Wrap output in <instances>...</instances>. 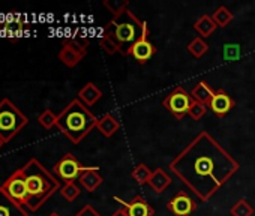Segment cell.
<instances>
[{"label": "cell", "mask_w": 255, "mask_h": 216, "mask_svg": "<svg viewBox=\"0 0 255 216\" xmlns=\"http://www.w3.org/2000/svg\"><path fill=\"white\" fill-rule=\"evenodd\" d=\"M102 98V92L101 89H98L93 83H87L86 86H83L78 92V99L86 105V107H92L95 105L99 99Z\"/></svg>", "instance_id": "obj_18"}, {"label": "cell", "mask_w": 255, "mask_h": 216, "mask_svg": "<svg viewBox=\"0 0 255 216\" xmlns=\"http://www.w3.org/2000/svg\"><path fill=\"white\" fill-rule=\"evenodd\" d=\"M2 191L18 206H27L29 200V192H27V185H26V177L23 174V170L18 168L15 170L3 183H2Z\"/></svg>", "instance_id": "obj_7"}, {"label": "cell", "mask_w": 255, "mask_h": 216, "mask_svg": "<svg viewBox=\"0 0 255 216\" xmlns=\"http://www.w3.org/2000/svg\"><path fill=\"white\" fill-rule=\"evenodd\" d=\"M87 170H90V167H84L83 164H80V161L72 153H66L54 165V173H56L57 179L59 180H63L65 183L75 182Z\"/></svg>", "instance_id": "obj_8"}, {"label": "cell", "mask_w": 255, "mask_h": 216, "mask_svg": "<svg viewBox=\"0 0 255 216\" xmlns=\"http://www.w3.org/2000/svg\"><path fill=\"white\" fill-rule=\"evenodd\" d=\"M167 209H168L174 216H189V215L197 209V204L192 201V198H191L186 192L180 191V192H177V194L174 195L173 200L168 201Z\"/></svg>", "instance_id": "obj_10"}, {"label": "cell", "mask_w": 255, "mask_h": 216, "mask_svg": "<svg viewBox=\"0 0 255 216\" xmlns=\"http://www.w3.org/2000/svg\"><path fill=\"white\" fill-rule=\"evenodd\" d=\"M60 194L62 197L66 200V201H74L80 197L81 191L80 188L75 185V182H69V183H65L62 188H60Z\"/></svg>", "instance_id": "obj_25"}, {"label": "cell", "mask_w": 255, "mask_h": 216, "mask_svg": "<svg viewBox=\"0 0 255 216\" xmlns=\"http://www.w3.org/2000/svg\"><path fill=\"white\" fill-rule=\"evenodd\" d=\"M38 122H39V125H41L44 129H51L53 126L57 125V116H56L51 110H45L44 113L39 114Z\"/></svg>", "instance_id": "obj_27"}, {"label": "cell", "mask_w": 255, "mask_h": 216, "mask_svg": "<svg viewBox=\"0 0 255 216\" xmlns=\"http://www.w3.org/2000/svg\"><path fill=\"white\" fill-rule=\"evenodd\" d=\"M233 18H234V15H233V12L227 6H219L212 14V20L215 21V24L218 27H227L233 21Z\"/></svg>", "instance_id": "obj_21"}, {"label": "cell", "mask_w": 255, "mask_h": 216, "mask_svg": "<svg viewBox=\"0 0 255 216\" xmlns=\"http://www.w3.org/2000/svg\"><path fill=\"white\" fill-rule=\"evenodd\" d=\"M194 29L197 30V33L200 35V38H209L216 29H218V26L215 24V21L212 20V15H201L197 21H195V24H194Z\"/></svg>", "instance_id": "obj_20"}, {"label": "cell", "mask_w": 255, "mask_h": 216, "mask_svg": "<svg viewBox=\"0 0 255 216\" xmlns=\"http://www.w3.org/2000/svg\"><path fill=\"white\" fill-rule=\"evenodd\" d=\"M98 117L77 98L68 104L66 108L57 116V128L74 144L83 141L92 129L96 128Z\"/></svg>", "instance_id": "obj_3"}, {"label": "cell", "mask_w": 255, "mask_h": 216, "mask_svg": "<svg viewBox=\"0 0 255 216\" xmlns=\"http://www.w3.org/2000/svg\"><path fill=\"white\" fill-rule=\"evenodd\" d=\"M0 216H29L27 212L12 201L0 188Z\"/></svg>", "instance_id": "obj_14"}, {"label": "cell", "mask_w": 255, "mask_h": 216, "mask_svg": "<svg viewBox=\"0 0 255 216\" xmlns=\"http://www.w3.org/2000/svg\"><path fill=\"white\" fill-rule=\"evenodd\" d=\"M128 5H129L128 0H104V6L113 14V17L128 9Z\"/></svg>", "instance_id": "obj_26"}, {"label": "cell", "mask_w": 255, "mask_h": 216, "mask_svg": "<svg viewBox=\"0 0 255 216\" xmlns=\"http://www.w3.org/2000/svg\"><path fill=\"white\" fill-rule=\"evenodd\" d=\"M78 180H80V185H81L87 192L96 191V189L102 185V182H104L102 176L98 173V167H90V170L84 171V173L80 176Z\"/></svg>", "instance_id": "obj_15"}, {"label": "cell", "mask_w": 255, "mask_h": 216, "mask_svg": "<svg viewBox=\"0 0 255 216\" xmlns=\"http://www.w3.org/2000/svg\"><path fill=\"white\" fill-rule=\"evenodd\" d=\"M27 117L9 99L0 101V138L5 144L11 141L27 125Z\"/></svg>", "instance_id": "obj_5"}, {"label": "cell", "mask_w": 255, "mask_h": 216, "mask_svg": "<svg viewBox=\"0 0 255 216\" xmlns=\"http://www.w3.org/2000/svg\"><path fill=\"white\" fill-rule=\"evenodd\" d=\"M237 51H239L237 45H225V59L227 60L234 59L237 56Z\"/></svg>", "instance_id": "obj_30"}, {"label": "cell", "mask_w": 255, "mask_h": 216, "mask_svg": "<svg viewBox=\"0 0 255 216\" xmlns=\"http://www.w3.org/2000/svg\"><path fill=\"white\" fill-rule=\"evenodd\" d=\"M215 92H216V89H213L207 81H200V83L192 89L191 98H192V101L200 102V104H204V105L209 107V104H210V101H212Z\"/></svg>", "instance_id": "obj_16"}, {"label": "cell", "mask_w": 255, "mask_h": 216, "mask_svg": "<svg viewBox=\"0 0 255 216\" xmlns=\"http://www.w3.org/2000/svg\"><path fill=\"white\" fill-rule=\"evenodd\" d=\"M96 128L98 131L105 137V138H110L113 137L119 128H120V122L113 116V114H104L98 119V123H96Z\"/></svg>", "instance_id": "obj_17"}, {"label": "cell", "mask_w": 255, "mask_h": 216, "mask_svg": "<svg viewBox=\"0 0 255 216\" xmlns=\"http://www.w3.org/2000/svg\"><path fill=\"white\" fill-rule=\"evenodd\" d=\"M50 216H60V215H59V213H51Z\"/></svg>", "instance_id": "obj_33"}, {"label": "cell", "mask_w": 255, "mask_h": 216, "mask_svg": "<svg viewBox=\"0 0 255 216\" xmlns=\"http://www.w3.org/2000/svg\"><path fill=\"white\" fill-rule=\"evenodd\" d=\"M192 102L194 101L191 98V93H188L182 86H177L165 96V99L162 101V105L177 120H182L188 114Z\"/></svg>", "instance_id": "obj_6"}, {"label": "cell", "mask_w": 255, "mask_h": 216, "mask_svg": "<svg viewBox=\"0 0 255 216\" xmlns=\"http://www.w3.org/2000/svg\"><path fill=\"white\" fill-rule=\"evenodd\" d=\"M87 54V42H81V41H66L63 44V47L60 48L57 57L59 60L68 66V68H75L83 57Z\"/></svg>", "instance_id": "obj_9"}, {"label": "cell", "mask_w": 255, "mask_h": 216, "mask_svg": "<svg viewBox=\"0 0 255 216\" xmlns=\"http://www.w3.org/2000/svg\"><path fill=\"white\" fill-rule=\"evenodd\" d=\"M206 113H207V105L200 104V102H195V101L191 104L189 111H188L189 117H191V119H194V120H200V119H203V117L206 116Z\"/></svg>", "instance_id": "obj_28"}, {"label": "cell", "mask_w": 255, "mask_h": 216, "mask_svg": "<svg viewBox=\"0 0 255 216\" xmlns=\"http://www.w3.org/2000/svg\"><path fill=\"white\" fill-rule=\"evenodd\" d=\"M21 170L26 177L29 192L27 207L32 212H36L54 192L60 189V182L35 158H32Z\"/></svg>", "instance_id": "obj_4"}, {"label": "cell", "mask_w": 255, "mask_h": 216, "mask_svg": "<svg viewBox=\"0 0 255 216\" xmlns=\"http://www.w3.org/2000/svg\"><path fill=\"white\" fill-rule=\"evenodd\" d=\"M114 200L117 203L123 204V209H126L128 216H153V213H155L153 207L140 194L135 195L134 200H131L129 203L120 200L119 197H114Z\"/></svg>", "instance_id": "obj_12"}, {"label": "cell", "mask_w": 255, "mask_h": 216, "mask_svg": "<svg viewBox=\"0 0 255 216\" xmlns=\"http://www.w3.org/2000/svg\"><path fill=\"white\" fill-rule=\"evenodd\" d=\"M3 144H5V143H3V140H2V138H0V147H2Z\"/></svg>", "instance_id": "obj_32"}, {"label": "cell", "mask_w": 255, "mask_h": 216, "mask_svg": "<svg viewBox=\"0 0 255 216\" xmlns=\"http://www.w3.org/2000/svg\"><path fill=\"white\" fill-rule=\"evenodd\" d=\"M111 216H128V212H126V209L122 207V209H117Z\"/></svg>", "instance_id": "obj_31"}, {"label": "cell", "mask_w": 255, "mask_h": 216, "mask_svg": "<svg viewBox=\"0 0 255 216\" xmlns=\"http://www.w3.org/2000/svg\"><path fill=\"white\" fill-rule=\"evenodd\" d=\"M147 35H149V30L143 35V38L129 51V56H132L138 63L149 62L155 56V53H156V48L150 44V41L147 39Z\"/></svg>", "instance_id": "obj_13"}, {"label": "cell", "mask_w": 255, "mask_h": 216, "mask_svg": "<svg viewBox=\"0 0 255 216\" xmlns=\"http://www.w3.org/2000/svg\"><path fill=\"white\" fill-rule=\"evenodd\" d=\"M149 30L147 23L141 21L132 11L125 9L120 14L114 15L110 23L102 29V33L108 35L117 45L119 53L129 56L131 48L143 38Z\"/></svg>", "instance_id": "obj_2"}, {"label": "cell", "mask_w": 255, "mask_h": 216, "mask_svg": "<svg viewBox=\"0 0 255 216\" xmlns=\"http://www.w3.org/2000/svg\"><path fill=\"white\" fill-rule=\"evenodd\" d=\"M170 170L201 201H209L237 173L239 162L203 131L170 162Z\"/></svg>", "instance_id": "obj_1"}, {"label": "cell", "mask_w": 255, "mask_h": 216, "mask_svg": "<svg viewBox=\"0 0 255 216\" xmlns=\"http://www.w3.org/2000/svg\"><path fill=\"white\" fill-rule=\"evenodd\" d=\"M152 174H153V171H152L146 164H138V165L132 170V173H131L132 179H134L137 183H140V185L149 183Z\"/></svg>", "instance_id": "obj_23"}, {"label": "cell", "mask_w": 255, "mask_h": 216, "mask_svg": "<svg viewBox=\"0 0 255 216\" xmlns=\"http://www.w3.org/2000/svg\"><path fill=\"white\" fill-rule=\"evenodd\" d=\"M75 216H101V215H99L90 204H86Z\"/></svg>", "instance_id": "obj_29"}, {"label": "cell", "mask_w": 255, "mask_h": 216, "mask_svg": "<svg viewBox=\"0 0 255 216\" xmlns=\"http://www.w3.org/2000/svg\"><path fill=\"white\" fill-rule=\"evenodd\" d=\"M149 185H150V188H152L155 192L162 194V192L171 185V177L165 173V170L158 168V170L153 171V174H152V177H150V180H149Z\"/></svg>", "instance_id": "obj_19"}, {"label": "cell", "mask_w": 255, "mask_h": 216, "mask_svg": "<svg viewBox=\"0 0 255 216\" xmlns=\"http://www.w3.org/2000/svg\"><path fill=\"white\" fill-rule=\"evenodd\" d=\"M188 51H189L195 59H200V57H203V56L209 51V45H207V42H206L203 38L197 36V38H194V39L189 42Z\"/></svg>", "instance_id": "obj_22"}, {"label": "cell", "mask_w": 255, "mask_h": 216, "mask_svg": "<svg viewBox=\"0 0 255 216\" xmlns=\"http://www.w3.org/2000/svg\"><path fill=\"white\" fill-rule=\"evenodd\" d=\"M209 108L215 113V116L222 119L234 108V101L225 90L216 89V92H215V95L209 104Z\"/></svg>", "instance_id": "obj_11"}, {"label": "cell", "mask_w": 255, "mask_h": 216, "mask_svg": "<svg viewBox=\"0 0 255 216\" xmlns=\"http://www.w3.org/2000/svg\"><path fill=\"white\" fill-rule=\"evenodd\" d=\"M230 213H231V216H252L254 207L246 200L242 198L230 209Z\"/></svg>", "instance_id": "obj_24"}]
</instances>
